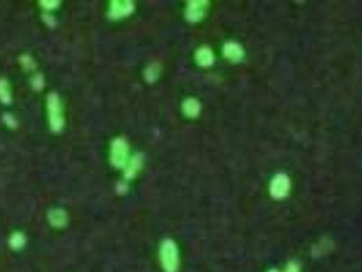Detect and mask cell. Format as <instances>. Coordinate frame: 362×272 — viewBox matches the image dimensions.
Returning <instances> with one entry per match:
<instances>
[{
	"instance_id": "44dd1931",
	"label": "cell",
	"mask_w": 362,
	"mask_h": 272,
	"mask_svg": "<svg viewBox=\"0 0 362 272\" xmlns=\"http://www.w3.org/2000/svg\"><path fill=\"white\" fill-rule=\"evenodd\" d=\"M268 272H278V271H276V270H271V271H268Z\"/></svg>"
},
{
	"instance_id": "3957f363",
	"label": "cell",
	"mask_w": 362,
	"mask_h": 272,
	"mask_svg": "<svg viewBox=\"0 0 362 272\" xmlns=\"http://www.w3.org/2000/svg\"><path fill=\"white\" fill-rule=\"evenodd\" d=\"M128 156H130V148L126 139L117 138L112 142L111 146V162L116 168H126L128 162Z\"/></svg>"
},
{
	"instance_id": "2e32d148",
	"label": "cell",
	"mask_w": 362,
	"mask_h": 272,
	"mask_svg": "<svg viewBox=\"0 0 362 272\" xmlns=\"http://www.w3.org/2000/svg\"><path fill=\"white\" fill-rule=\"evenodd\" d=\"M40 4H41V7L45 8V10H55V8L59 7L60 2H47V0H44V2H40Z\"/></svg>"
},
{
	"instance_id": "ffe728a7",
	"label": "cell",
	"mask_w": 362,
	"mask_h": 272,
	"mask_svg": "<svg viewBox=\"0 0 362 272\" xmlns=\"http://www.w3.org/2000/svg\"><path fill=\"white\" fill-rule=\"evenodd\" d=\"M127 190V185L124 182H121V184L117 185V192H126Z\"/></svg>"
},
{
	"instance_id": "4fadbf2b",
	"label": "cell",
	"mask_w": 362,
	"mask_h": 272,
	"mask_svg": "<svg viewBox=\"0 0 362 272\" xmlns=\"http://www.w3.org/2000/svg\"><path fill=\"white\" fill-rule=\"evenodd\" d=\"M11 98L10 84L6 79H0V101L3 104H10Z\"/></svg>"
},
{
	"instance_id": "5bb4252c",
	"label": "cell",
	"mask_w": 362,
	"mask_h": 272,
	"mask_svg": "<svg viewBox=\"0 0 362 272\" xmlns=\"http://www.w3.org/2000/svg\"><path fill=\"white\" fill-rule=\"evenodd\" d=\"M25 244H26V237L22 233H14L10 237V246L13 249L24 248Z\"/></svg>"
},
{
	"instance_id": "8992f818",
	"label": "cell",
	"mask_w": 362,
	"mask_h": 272,
	"mask_svg": "<svg viewBox=\"0 0 362 272\" xmlns=\"http://www.w3.org/2000/svg\"><path fill=\"white\" fill-rule=\"evenodd\" d=\"M208 3L207 2H199V0H195V2H189L187 4V8H185V18L191 22H198L204 16L206 11H207Z\"/></svg>"
},
{
	"instance_id": "7a4b0ae2",
	"label": "cell",
	"mask_w": 362,
	"mask_h": 272,
	"mask_svg": "<svg viewBox=\"0 0 362 272\" xmlns=\"http://www.w3.org/2000/svg\"><path fill=\"white\" fill-rule=\"evenodd\" d=\"M48 118L52 131L60 132L63 130V106H62V101L56 92H51L48 96Z\"/></svg>"
},
{
	"instance_id": "ac0fdd59",
	"label": "cell",
	"mask_w": 362,
	"mask_h": 272,
	"mask_svg": "<svg viewBox=\"0 0 362 272\" xmlns=\"http://www.w3.org/2000/svg\"><path fill=\"white\" fill-rule=\"evenodd\" d=\"M285 272H299V267L297 262H289V266L286 267V271Z\"/></svg>"
},
{
	"instance_id": "6da1fadb",
	"label": "cell",
	"mask_w": 362,
	"mask_h": 272,
	"mask_svg": "<svg viewBox=\"0 0 362 272\" xmlns=\"http://www.w3.org/2000/svg\"><path fill=\"white\" fill-rule=\"evenodd\" d=\"M160 258L165 272H176L179 270V250L172 240H165L161 244Z\"/></svg>"
},
{
	"instance_id": "30bf717a",
	"label": "cell",
	"mask_w": 362,
	"mask_h": 272,
	"mask_svg": "<svg viewBox=\"0 0 362 272\" xmlns=\"http://www.w3.org/2000/svg\"><path fill=\"white\" fill-rule=\"evenodd\" d=\"M196 62L200 64L202 67H208L214 63V54L211 52V49L207 46H202L198 49L196 52Z\"/></svg>"
},
{
	"instance_id": "9a60e30c",
	"label": "cell",
	"mask_w": 362,
	"mask_h": 272,
	"mask_svg": "<svg viewBox=\"0 0 362 272\" xmlns=\"http://www.w3.org/2000/svg\"><path fill=\"white\" fill-rule=\"evenodd\" d=\"M32 84L36 90H40V88H44V76L41 74H37L34 75V78L32 79Z\"/></svg>"
},
{
	"instance_id": "9c48e42d",
	"label": "cell",
	"mask_w": 362,
	"mask_h": 272,
	"mask_svg": "<svg viewBox=\"0 0 362 272\" xmlns=\"http://www.w3.org/2000/svg\"><path fill=\"white\" fill-rule=\"evenodd\" d=\"M142 165H143V158H142V156H139V154H135L132 158H130L126 165L127 180L134 178V177L139 173L140 169H142Z\"/></svg>"
},
{
	"instance_id": "52a82bcc",
	"label": "cell",
	"mask_w": 362,
	"mask_h": 272,
	"mask_svg": "<svg viewBox=\"0 0 362 272\" xmlns=\"http://www.w3.org/2000/svg\"><path fill=\"white\" fill-rule=\"evenodd\" d=\"M223 54L230 62H240L244 58V50H242L241 45L230 41V42H227L223 46Z\"/></svg>"
},
{
	"instance_id": "e0dca14e",
	"label": "cell",
	"mask_w": 362,
	"mask_h": 272,
	"mask_svg": "<svg viewBox=\"0 0 362 272\" xmlns=\"http://www.w3.org/2000/svg\"><path fill=\"white\" fill-rule=\"evenodd\" d=\"M21 63H22V66H24L26 70L28 68H33L34 67V64H33V60L29 58V56H22L21 58Z\"/></svg>"
},
{
	"instance_id": "5b68a950",
	"label": "cell",
	"mask_w": 362,
	"mask_h": 272,
	"mask_svg": "<svg viewBox=\"0 0 362 272\" xmlns=\"http://www.w3.org/2000/svg\"><path fill=\"white\" fill-rule=\"evenodd\" d=\"M289 190H290V180L289 177L286 174H276L272 181H271V185H270V192H271V196L272 198H275V199H282V198H285L286 194H289Z\"/></svg>"
},
{
	"instance_id": "d6986e66",
	"label": "cell",
	"mask_w": 362,
	"mask_h": 272,
	"mask_svg": "<svg viewBox=\"0 0 362 272\" xmlns=\"http://www.w3.org/2000/svg\"><path fill=\"white\" fill-rule=\"evenodd\" d=\"M5 120H6V122H9V124H10V122H11V126H17V122H15L14 118H13V116H9V114H6V116H5Z\"/></svg>"
},
{
	"instance_id": "ba28073f",
	"label": "cell",
	"mask_w": 362,
	"mask_h": 272,
	"mask_svg": "<svg viewBox=\"0 0 362 272\" xmlns=\"http://www.w3.org/2000/svg\"><path fill=\"white\" fill-rule=\"evenodd\" d=\"M48 220L54 228H64L68 222V215L64 210L54 208L48 212Z\"/></svg>"
},
{
	"instance_id": "7c38bea8",
	"label": "cell",
	"mask_w": 362,
	"mask_h": 272,
	"mask_svg": "<svg viewBox=\"0 0 362 272\" xmlns=\"http://www.w3.org/2000/svg\"><path fill=\"white\" fill-rule=\"evenodd\" d=\"M161 67L158 63H151L149 67L145 70V78L149 83H154L157 79L160 78Z\"/></svg>"
},
{
	"instance_id": "8fae6325",
	"label": "cell",
	"mask_w": 362,
	"mask_h": 272,
	"mask_svg": "<svg viewBox=\"0 0 362 272\" xmlns=\"http://www.w3.org/2000/svg\"><path fill=\"white\" fill-rule=\"evenodd\" d=\"M183 112L185 116L196 117L200 113V104L195 98H188L183 104Z\"/></svg>"
},
{
	"instance_id": "277c9868",
	"label": "cell",
	"mask_w": 362,
	"mask_h": 272,
	"mask_svg": "<svg viewBox=\"0 0 362 272\" xmlns=\"http://www.w3.org/2000/svg\"><path fill=\"white\" fill-rule=\"evenodd\" d=\"M134 10H135L134 2L113 0V2H111V6H109V16H111L112 20H121V18H126L130 14H132Z\"/></svg>"
}]
</instances>
